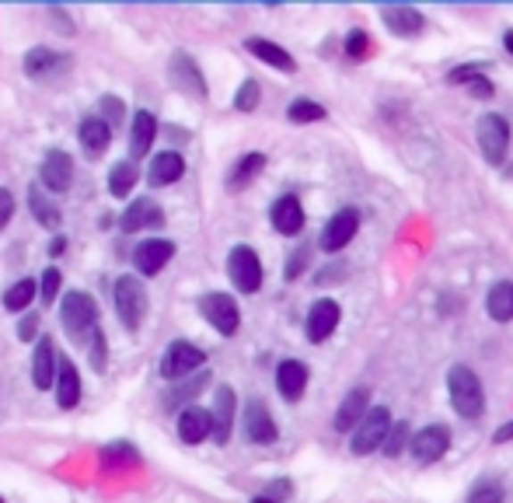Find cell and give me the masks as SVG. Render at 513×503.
I'll return each mask as SVG.
<instances>
[{"instance_id": "9c48e42d", "label": "cell", "mask_w": 513, "mask_h": 503, "mask_svg": "<svg viewBox=\"0 0 513 503\" xmlns=\"http://www.w3.org/2000/svg\"><path fill=\"white\" fill-rule=\"evenodd\" d=\"M199 311H203V318H206L220 335L237 333L241 315H237L235 297H228V293H206V297H199Z\"/></svg>"}, {"instance_id": "f907efd6", "label": "cell", "mask_w": 513, "mask_h": 503, "mask_svg": "<svg viewBox=\"0 0 513 503\" xmlns=\"http://www.w3.org/2000/svg\"><path fill=\"white\" fill-rule=\"evenodd\" d=\"M510 437H513V419L507 423V426H500V430L492 433V441H496V444H503V441H510Z\"/></svg>"}, {"instance_id": "484cf974", "label": "cell", "mask_w": 513, "mask_h": 503, "mask_svg": "<svg viewBox=\"0 0 513 503\" xmlns=\"http://www.w3.org/2000/svg\"><path fill=\"white\" fill-rule=\"evenodd\" d=\"M109 140H112V126H105L98 116H91V120L80 123V147H84L87 158L105 154V151H109Z\"/></svg>"}, {"instance_id": "8fae6325", "label": "cell", "mask_w": 513, "mask_h": 503, "mask_svg": "<svg viewBox=\"0 0 513 503\" xmlns=\"http://www.w3.org/2000/svg\"><path fill=\"white\" fill-rule=\"evenodd\" d=\"M39 175H42V186H46V189L67 193L70 182H74V161H70V154H67V151H49L39 168Z\"/></svg>"}, {"instance_id": "f546056e", "label": "cell", "mask_w": 513, "mask_h": 503, "mask_svg": "<svg viewBox=\"0 0 513 503\" xmlns=\"http://www.w3.org/2000/svg\"><path fill=\"white\" fill-rule=\"evenodd\" d=\"M154 133H158V120H154L147 109L133 116V133H129V151H133V158H140V154L151 151Z\"/></svg>"}, {"instance_id": "83f0119b", "label": "cell", "mask_w": 513, "mask_h": 503, "mask_svg": "<svg viewBox=\"0 0 513 503\" xmlns=\"http://www.w3.org/2000/svg\"><path fill=\"white\" fill-rule=\"evenodd\" d=\"M244 45H248V53H252V56H259L262 63L277 67V70H283V74L297 70L294 56H290V53H286L283 45H277V42H269V39H248V42H244Z\"/></svg>"}, {"instance_id": "7a4b0ae2", "label": "cell", "mask_w": 513, "mask_h": 503, "mask_svg": "<svg viewBox=\"0 0 513 503\" xmlns=\"http://www.w3.org/2000/svg\"><path fill=\"white\" fill-rule=\"evenodd\" d=\"M112 301H116V315L126 329H140L144 315H147V291L137 276H119L112 287Z\"/></svg>"}, {"instance_id": "f1b7e54d", "label": "cell", "mask_w": 513, "mask_h": 503, "mask_svg": "<svg viewBox=\"0 0 513 503\" xmlns=\"http://www.w3.org/2000/svg\"><path fill=\"white\" fill-rule=\"evenodd\" d=\"M53 377H56V350L49 339H39L36 357H32V381H36V388L46 392V388H53Z\"/></svg>"}, {"instance_id": "2e32d148", "label": "cell", "mask_w": 513, "mask_h": 503, "mask_svg": "<svg viewBox=\"0 0 513 503\" xmlns=\"http://www.w3.org/2000/svg\"><path fill=\"white\" fill-rule=\"evenodd\" d=\"M53 388H56V402H60V409H74L80 399V375L78 367L67 360V357H60L56 360V377H53Z\"/></svg>"}, {"instance_id": "5b68a950", "label": "cell", "mask_w": 513, "mask_h": 503, "mask_svg": "<svg viewBox=\"0 0 513 503\" xmlns=\"http://www.w3.org/2000/svg\"><path fill=\"white\" fill-rule=\"evenodd\" d=\"M60 318H63V329L74 335V339H84L98 329V308L95 301L84 291H70L60 304Z\"/></svg>"}, {"instance_id": "7bdbcfd3", "label": "cell", "mask_w": 513, "mask_h": 503, "mask_svg": "<svg viewBox=\"0 0 513 503\" xmlns=\"http://www.w3.org/2000/svg\"><path fill=\"white\" fill-rule=\"evenodd\" d=\"M60 280H63V276H60V269H46V273H42V301H46V304H53V301H56V293H60Z\"/></svg>"}, {"instance_id": "7402d4cb", "label": "cell", "mask_w": 513, "mask_h": 503, "mask_svg": "<svg viewBox=\"0 0 513 503\" xmlns=\"http://www.w3.org/2000/svg\"><path fill=\"white\" fill-rule=\"evenodd\" d=\"M381 21L401 39H412L423 32V14L416 7H381Z\"/></svg>"}, {"instance_id": "d4e9b609", "label": "cell", "mask_w": 513, "mask_h": 503, "mask_svg": "<svg viewBox=\"0 0 513 503\" xmlns=\"http://www.w3.org/2000/svg\"><path fill=\"white\" fill-rule=\"evenodd\" d=\"M210 430H213V423H210V409H199V406L182 409V416H178V437H182L186 444H199V441H206V437H210Z\"/></svg>"}, {"instance_id": "ee69618b", "label": "cell", "mask_w": 513, "mask_h": 503, "mask_svg": "<svg viewBox=\"0 0 513 503\" xmlns=\"http://www.w3.org/2000/svg\"><path fill=\"white\" fill-rule=\"evenodd\" d=\"M308 259H311V252L308 249H297L290 255V262H286V280H297L301 276V269L308 266Z\"/></svg>"}, {"instance_id": "836d02e7", "label": "cell", "mask_w": 513, "mask_h": 503, "mask_svg": "<svg viewBox=\"0 0 513 503\" xmlns=\"http://www.w3.org/2000/svg\"><path fill=\"white\" fill-rule=\"evenodd\" d=\"M32 297H36V280H18L11 291L4 293V308H7V311L32 308Z\"/></svg>"}, {"instance_id": "e575fe53", "label": "cell", "mask_w": 513, "mask_h": 503, "mask_svg": "<svg viewBox=\"0 0 513 503\" xmlns=\"http://www.w3.org/2000/svg\"><path fill=\"white\" fill-rule=\"evenodd\" d=\"M286 116H290V123H318V120H325V105L308 102V98H297V102H290Z\"/></svg>"}, {"instance_id": "74e56055", "label": "cell", "mask_w": 513, "mask_h": 503, "mask_svg": "<svg viewBox=\"0 0 513 503\" xmlns=\"http://www.w3.org/2000/svg\"><path fill=\"white\" fill-rule=\"evenodd\" d=\"M102 465L105 468H112V465H137V451H133V444H126V441H119V444H109L105 451H102Z\"/></svg>"}, {"instance_id": "8d00e7d4", "label": "cell", "mask_w": 513, "mask_h": 503, "mask_svg": "<svg viewBox=\"0 0 513 503\" xmlns=\"http://www.w3.org/2000/svg\"><path fill=\"white\" fill-rule=\"evenodd\" d=\"M468 503H503V482L496 479H478L468 493Z\"/></svg>"}, {"instance_id": "4dcf8cb0", "label": "cell", "mask_w": 513, "mask_h": 503, "mask_svg": "<svg viewBox=\"0 0 513 503\" xmlns=\"http://www.w3.org/2000/svg\"><path fill=\"white\" fill-rule=\"evenodd\" d=\"M29 207H32V213H36V220H39L42 227H49V231H56V227L63 224L60 207H56L42 189H29Z\"/></svg>"}, {"instance_id": "d6a6232c", "label": "cell", "mask_w": 513, "mask_h": 503, "mask_svg": "<svg viewBox=\"0 0 513 503\" xmlns=\"http://www.w3.org/2000/svg\"><path fill=\"white\" fill-rule=\"evenodd\" d=\"M137 178H140V171L133 168V161H119V165L109 171V193H112V196H129V189L137 186Z\"/></svg>"}, {"instance_id": "3957f363", "label": "cell", "mask_w": 513, "mask_h": 503, "mask_svg": "<svg viewBox=\"0 0 513 503\" xmlns=\"http://www.w3.org/2000/svg\"><path fill=\"white\" fill-rule=\"evenodd\" d=\"M388 430H392V413H388L385 406L367 409V413H363V419L353 426L350 451H353V455H370V451H377V448L385 444Z\"/></svg>"}, {"instance_id": "ac0fdd59", "label": "cell", "mask_w": 513, "mask_h": 503, "mask_svg": "<svg viewBox=\"0 0 513 503\" xmlns=\"http://www.w3.org/2000/svg\"><path fill=\"white\" fill-rule=\"evenodd\" d=\"M269 217H273V227L279 235H301L304 231V207L297 196H279L269 210Z\"/></svg>"}, {"instance_id": "44dd1931", "label": "cell", "mask_w": 513, "mask_h": 503, "mask_svg": "<svg viewBox=\"0 0 513 503\" xmlns=\"http://www.w3.org/2000/svg\"><path fill=\"white\" fill-rule=\"evenodd\" d=\"M164 224V213L154 200H137V203H129L126 213H122V220H119V227L122 231H140V227H161Z\"/></svg>"}, {"instance_id": "ab89813d", "label": "cell", "mask_w": 513, "mask_h": 503, "mask_svg": "<svg viewBox=\"0 0 513 503\" xmlns=\"http://www.w3.org/2000/svg\"><path fill=\"white\" fill-rule=\"evenodd\" d=\"M255 105H259V84L244 81L241 84V91L235 95V109L237 112H255Z\"/></svg>"}, {"instance_id": "f35d334b", "label": "cell", "mask_w": 513, "mask_h": 503, "mask_svg": "<svg viewBox=\"0 0 513 503\" xmlns=\"http://www.w3.org/2000/svg\"><path fill=\"white\" fill-rule=\"evenodd\" d=\"M206 381H210V375H199V377H193V381H186L182 388H171V392L164 395V402H168V406H182L186 399H193V395H196Z\"/></svg>"}, {"instance_id": "ba28073f", "label": "cell", "mask_w": 513, "mask_h": 503, "mask_svg": "<svg viewBox=\"0 0 513 503\" xmlns=\"http://www.w3.org/2000/svg\"><path fill=\"white\" fill-rule=\"evenodd\" d=\"M206 364V353L193 346V342H171L161 357V375L168 381H178V377H189L193 371H199Z\"/></svg>"}, {"instance_id": "681fc988", "label": "cell", "mask_w": 513, "mask_h": 503, "mask_svg": "<svg viewBox=\"0 0 513 503\" xmlns=\"http://www.w3.org/2000/svg\"><path fill=\"white\" fill-rule=\"evenodd\" d=\"M36 329H39V315H29V318H21V326H18V335L29 342V339L36 335Z\"/></svg>"}, {"instance_id": "7c38bea8", "label": "cell", "mask_w": 513, "mask_h": 503, "mask_svg": "<svg viewBox=\"0 0 513 503\" xmlns=\"http://www.w3.org/2000/svg\"><path fill=\"white\" fill-rule=\"evenodd\" d=\"M244 437L255 441V444H273L277 441V423H273V413L266 409V402L252 399L244 406Z\"/></svg>"}, {"instance_id": "60d3db41", "label": "cell", "mask_w": 513, "mask_h": 503, "mask_svg": "<svg viewBox=\"0 0 513 503\" xmlns=\"http://www.w3.org/2000/svg\"><path fill=\"white\" fill-rule=\"evenodd\" d=\"M367 53H370L367 32H363V29H353V32L346 36V56H350V60H367Z\"/></svg>"}, {"instance_id": "30bf717a", "label": "cell", "mask_w": 513, "mask_h": 503, "mask_svg": "<svg viewBox=\"0 0 513 503\" xmlns=\"http://www.w3.org/2000/svg\"><path fill=\"white\" fill-rule=\"evenodd\" d=\"M356 231H360V213H356V210L346 207V210H339V213H332L328 224H325V231H321V249L343 252L353 242Z\"/></svg>"}, {"instance_id": "9a60e30c", "label": "cell", "mask_w": 513, "mask_h": 503, "mask_svg": "<svg viewBox=\"0 0 513 503\" xmlns=\"http://www.w3.org/2000/svg\"><path fill=\"white\" fill-rule=\"evenodd\" d=\"M335 326H339V304L335 301H315L311 304V311H308V339L311 342H325L328 335L335 333Z\"/></svg>"}, {"instance_id": "bcb514c9", "label": "cell", "mask_w": 513, "mask_h": 503, "mask_svg": "<svg viewBox=\"0 0 513 503\" xmlns=\"http://www.w3.org/2000/svg\"><path fill=\"white\" fill-rule=\"evenodd\" d=\"M87 339H91V346H95L91 364H95V371H102V367H105V339H102V333H98V329L87 335Z\"/></svg>"}, {"instance_id": "b9f144b4", "label": "cell", "mask_w": 513, "mask_h": 503, "mask_svg": "<svg viewBox=\"0 0 513 503\" xmlns=\"http://www.w3.org/2000/svg\"><path fill=\"white\" fill-rule=\"evenodd\" d=\"M290 490H294V486H290L286 479H277V482H273V486H269L266 493L252 497V503H283V500H286V497H290Z\"/></svg>"}, {"instance_id": "7dc6e473", "label": "cell", "mask_w": 513, "mask_h": 503, "mask_svg": "<svg viewBox=\"0 0 513 503\" xmlns=\"http://www.w3.org/2000/svg\"><path fill=\"white\" fill-rule=\"evenodd\" d=\"M465 87L472 91L475 98H492V81H489V78H482V74H475L472 81H465Z\"/></svg>"}, {"instance_id": "5bb4252c", "label": "cell", "mask_w": 513, "mask_h": 503, "mask_svg": "<svg viewBox=\"0 0 513 503\" xmlns=\"http://www.w3.org/2000/svg\"><path fill=\"white\" fill-rule=\"evenodd\" d=\"M67 67H70V60L63 53H53V49H42V45L25 56V74L36 78V81H49V78L63 74Z\"/></svg>"}, {"instance_id": "cb8c5ba5", "label": "cell", "mask_w": 513, "mask_h": 503, "mask_svg": "<svg viewBox=\"0 0 513 503\" xmlns=\"http://www.w3.org/2000/svg\"><path fill=\"white\" fill-rule=\"evenodd\" d=\"M186 175V161H182V154H175V151H161L158 158L151 161L147 168V182L151 186H171V182H178Z\"/></svg>"}, {"instance_id": "52a82bcc", "label": "cell", "mask_w": 513, "mask_h": 503, "mask_svg": "<svg viewBox=\"0 0 513 503\" xmlns=\"http://www.w3.org/2000/svg\"><path fill=\"white\" fill-rule=\"evenodd\" d=\"M228 273H231V280H235V287L241 293H255L262 287V262H259L255 249H248V245H235L231 249Z\"/></svg>"}, {"instance_id": "4fadbf2b", "label": "cell", "mask_w": 513, "mask_h": 503, "mask_svg": "<svg viewBox=\"0 0 513 503\" xmlns=\"http://www.w3.org/2000/svg\"><path fill=\"white\" fill-rule=\"evenodd\" d=\"M235 392L231 388H217V402L210 409V423H213V441L217 444H228L231 441V426H235Z\"/></svg>"}, {"instance_id": "816d5d0a", "label": "cell", "mask_w": 513, "mask_h": 503, "mask_svg": "<svg viewBox=\"0 0 513 503\" xmlns=\"http://www.w3.org/2000/svg\"><path fill=\"white\" fill-rule=\"evenodd\" d=\"M63 249H67V238H56V242L49 245V255H60Z\"/></svg>"}, {"instance_id": "ffe728a7", "label": "cell", "mask_w": 513, "mask_h": 503, "mask_svg": "<svg viewBox=\"0 0 513 503\" xmlns=\"http://www.w3.org/2000/svg\"><path fill=\"white\" fill-rule=\"evenodd\" d=\"M168 74H171V81L178 84L182 91H189V95H206V84H203V74H199V67L193 63V56L189 53H175L171 56V67H168Z\"/></svg>"}, {"instance_id": "8992f818", "label": "cell", "mask_w": 513, "mask_h": 503, "mask_svg": "<svg viewBox=\"0 0 513 503\" xmlns=\"http://www.w3.org/2000/svg\"><path fill=\"white\" fill-rule=\"evenodd\" d=\"M447 448H451V430L443 423H430V426H423V430H416L409 437V451H412V458L419 465L440 461L447 455Z\"/></svg>"}, {"instance_id": "4316f807", "label": "cell", "mask_w": 513, "mask_h": 503, "mask_svg": "<svg viewBox=\"0 0 513 503\" xmlns=\"http://www.w3.org/2000/svg\"><path fill=\"white\" fill-rule=\"evenodd\" d=\"M485 311L492 322H513V280H500L485 293Z\"/></svg>"}, {"instance_id": "f5cc1de1", "label": "cell", "mask_w": 513, "mask_h": 503, "mask_svg": "<svg viewBox=\"0 0 513 503\" xmlns=\"http://www.w3.org/2000/svg\"><path fill=\"white\" fill-rule=\"evenodd\" d=\"M503 45H507V53H510V56H513V29H510V32H507V36H503Z\"/></svg>"}, {"instance_id": "db71d44e", "label": "cell", "mask_w": 513, "mask_h": 503, "mask_svg": "<svg viewBox=\"0 0 513 503\" xmlns=\"http://www.w3.org/2000/svg\"><path fill=\"white\" fill-rule=\"evenodd\" d=\"M0 503H4V500H0Z\"/></svg>"}, {"instance_id": "1f68e13d", "label": "cell", "mask_w": 513, "mask_h": 503, "mask_svg": "<svg viewBox=\"0 0 513 503\" xmlns=\"http://www.w3.org/2000/svg\"><path fill=\"white\" fill-rule=\"evenodd\" d=\"M262 168H266V158H262V154H244L235 165V171L228 175V186H231V189H244Z\"/></svg>"}, {"instance_id": "e0dca14e", "label": "cell", "mask_w": 513, "mask_h": 503, "mask_svg": "<svg viewBox=\"0 0 513 503\" xmlns=\"http://www.w3.org/2000/svg\"><path fill=\"white\" fill-rule=\"evenodd\" d=\"M175 255V245L171 242H161V238H151V242H144V245H137L133 249V262H137V269L144 273V276H154L164 269V262Z\"/></svg>"}, {"instance_id": "277c9868", "label": "cell", "mask_w": 513, "mask_h": 503, "mask_svg": "<svg viewBox=\"0 0 513 503\" xmlns=\"http://www.w3.org/2000/svg\"><path fill=\"white\" fill-rule=\"evenodd\" d=\"M475 136H478V147H482V158L489 165H503L507 161V151H510V126L503 116L496 112H485L478 126H475Z\"/></svg>"}, {"instance_id": "603a6c76", "label": "cell", "mask_w": 513, "mask_h": 503, "mask_svg": "<svg viewBox=\"0 0 513 503\" xmlns=\"http://www.w3.org/2000/svg\"><path fill=\"white\" fill-rule=\"evenodd\" d=\"M367 402H370V392H367V388H353V392L343 399V406L335 409V430H339V433H353V426L363 419V413H367Z\"/></svg>"}, {"instance_id": "6da1fadb", "label": "cell", "mask_w": 513, "mask_h": 503, "mask_svg": "<svg viewBox=\"0 0 513 503\" xmlns=\"http://www.w3.org/2000/svg\"><path fill=\"white\" fill-rule=\"evenodd\" d=\"M447 392H451V406L454 413L465 419H478L485 409V392H482V381L472 367L465 364H454L447 371Z\"/></svg>"}, {"instance_id": "f6af8a7d", "label": "cell", "mask_w": 513, "mask_h": 503, "mask_svg": "<svg viewBox=\"0 0 513 503\" xmlns=\"http://www.w3.org/2000/svg\"><path fill=\"white\" fill-rule=\"evenodd\" d=\"M102 112H105V120H102L105 126L122 123V102H119V98H112V95H109V98H102Z\"/></svg>"}, {"instance_id": "c3c4849f", "label": "cell", "mask_w": 513, "mask_h": 503, "mask_svg": "<svg viewBox=\"0 0 513 503\" xmlns=\"http://www.w3.org/2000/svg\"><path fill=\"white\" fill-rule=\"evenodd\" d=\"M11 213H14V196L7 189H0V227L11 220Z\"/></svg>"}, {"instance_id": "d6986e66", "label": "cell", "mask_w": 513, "mask_h": 503, "mask_svg": "<svg viewBox=\"0 0 513 503\" xmlns=\"http://www.w3.org/2000/svg\"><path fill=\"white\" fill-rule=\"evenodd\" d=\"M277 388L286 402H297L308 388V367L301 360H283L277 367Z\"/></svg>"}, {"instance_id": "d590c367", "label": "cell", "mask_w": 513, "mask_h": 503, "mask_svg": "<svg viewBox=\"0 0 513 503\" xmlns=\"http://www.w3.org/2000/svg\"><path fill=\"white\" fill-rule=\"evenodd\" d=\"M385 455L388 458H398L405 448H409V423L405 419H398V423H392V430H388V437H385Z\"/></svg>"}]
</instances>
